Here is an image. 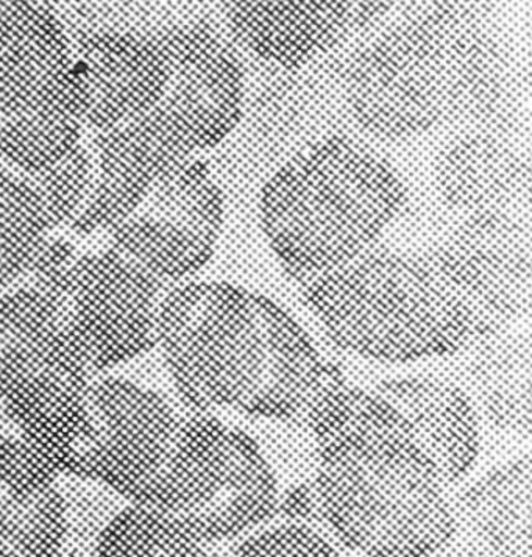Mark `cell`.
<instances>
[{"label":"cell","instance_id":"cell-1","mask_svg":"<svg viewBox=\"0 0 532 557\" xmlns=\"http://www.w3.org/2000/svg\"><path fill=\"white\" fill-rule=\"evenodd\" d=\"M305 423L316 458L308 523L361 557H434L447 545L453 488L375 392L337 372Z\"/></svg>","mask_w":532,"mask_h":557},{"label":"cell","instance_id":"cell-2","mask_svg":"<svg viewBox=\"0 0 532 557\" xmlns=\"http://www.w3.org/2000/svg\"><path fill=\"white\" fill-rule=\"evenodd\" d=\"M154 347L183 406L214 414L305 422L337 373L286 309L226 282L169 287Z\"/></svg>","mask_w":532,"mask_h":557},{"label":"cell","instance_id":"cell-3","mask_svg":"<svg viewBox=\"0 0 532 557\" xmlns=\"http://www.w3.org/2000/svg\"><path fill=\"white\" fill-rule=\"evenodd\" d=\"M300 289L334 343L372 361L455 356L508 330L449 239L420 251L376 244Z\"/></svg>","mask_w":532,"mask_h":557},{"label":"cell","instance_id":"cell-4","mask_svg":"<svg viewBox=\"0 0 532 557\" xmlns=\"http://www.w3.org/2000/svg\"><path fill=\"white\" fill-rule=\"evenodd\" d=\"M512 63L487 10L441 2L387 28L348 67L345 99L381 139H408L506 108Z\"/></svg>","mask_w":532,"mask_h":557},{"label":"cell","instance_id":"cell-5","mask_svg":"<svg viewBox=\"0 0 532 557\" xmlns=\"http://www.w3.org/2000/svg\"><path fill=\"white\" fill-rule=\"evenodd\" d=\"M406 202L408 189L389 163L333 136L265 183L262 228L284 271L304 286L380 244Z\"/></svg>","mask_w":532,"mask_h":557},{"label":"cell","instance_id":"cell-6","mask_svg":"<svg viewBox=\"0 0 532 557\" xmlns=\"http://www.w3.org/2000/svg\"><path fill=\"white\" fill-rule=\"evenodd\" d=\"M95 379L46 287L32 280L0 294V417L60 472L85 436Z\"/></svg>","mask_w":532,"mask_h":557},{"label":"cell","instance_id":"cell-7","mask_svg":"<svg viewBox=\"0 0 532 557\" xmlns=\"http://www.w3.org/2000/svg\"><path fill=\"white\" fill-rule=\"evenodd\" d=\"M282 494L253 437L214 412L185 408L166 461L138 506L174 517L215 548L275 520Z\"/></svg>","mask_w":532,"mask_h":557},{"label":"cell","instance_id":"cell-8","mask_svg":"<svg viewBox=\"0 0 532 557\" xmlns=\"http://www.w3.org/2000/svg\"><path fill=\"white\" fill-rule=\"evenodd\" d=\"M59 301L92 373L121 368L154 348L168 286L114 249L75 255L32 276Z\"/></svg>","mask_w":532,"mask_h":557},{"label":"cell","instance_id":"cell-9","mask_svg":"<svg viewBox=\"0 0 532 557\" xmlns=\"http://www.w3.org/2000/svg\"><path fill=\"white\" fill-rule=\"evenodd\" d=\"M185 411L124 376H100L88 392V426L67 472L138 505L166 461Z\"/></svg>","mask_w":532,"mask_h":557},{"label":"cell","instance_id":"cell-10","mask_svg":"<svg viewBox=\"0 0 532 557\" xmlns=\"http://www.w3.org/2000/svg\"><path fill=\"white\" fill-rule=\"evenodd\" d=\"M224 224V196L200 161L161 178L144 202L110 230L113 249L164 285H178L214 255Z\"/></svg>","mask_w":532,"mask_h":557},{"label":"cell","instance_id":"cell-11","mask_svg":"<svg viewBox=\"0 0 532 557\" xmlns=\"http://www.w3.org/2000/svg\"><path fill=\"white\" fill-rule=\"evenodd\" d=\"M88 88L52 3L0 2V128L81 119Z\"/></svg>","mask_w":532,"mask_h":557},{"label":"cell","instance_id":"cell-12","mask_svg":"<svg viewBox=\"0 0 532 557\" xmlns=\"http://www.w3.org/2000/svg\"><path fill=\"white\" fill-rule=\"evenodd\" d=\"M95 147L99 166L91 193L72 222L82 235L110 232L121 224L161 178L194 153L160 103L141 116L96 133Z\"/></svg>","mask_w":532,"mask_h":557},{"label":"cell","instance_id":"cell-13","mask_svg":"<svg viewBox=\"0 0 532 557\" xmlns=\"http://www.w3.org/2000/svg\"><path fill=\"white\" fill-rule=\"evenodd\" d=\"M164 28L67 34L88 88L85 124L95 133L141 116L161 102L175 66Z\"/></svg>","mask_w":532,"mask_h":557},{"label":"cell","instance_id":"cell-14","mask_svg":"<svg viewBox=\"0 0 532 557\" xmlns=\"http://www.w3.org/2000/svg\"><path fill=\"white\" fill-rule=\"evenodd\" d=\"M391 2H228L236 38L262 59L296 70L389 12Z\"/></svg>","mask_w":532,"mask_h":557},{"label":"cell","instance_id":"cell-15","mask_svg":"<svg viewBox=\"0 0 532 557\" xmlns=\"http://www.w3.org/2000/svg\"><path fill=\"white\" fill-rule=\"evenodd\" d=\"M372 391L405 420L449 487L467 480L480 459L483 422L458 383L400 375L380 381Z\"/></svg>","mask_w":532,"mask_h":557},{"label":"cell","instance_id":"cell-16","mask_svg":"<svg viewBox=\"0 0 532 557\" xmlns=\"http://www.w3.org/2000/svg\"><path fill=\"white\" fill-rule=\"evenodd\" d=\"M531 456H514L453 492L455 530L434 557H531Z\"/></svg>","mask_w":532,"mask_h":557},{"label":"cell","instance_id":"cell-17","mask_svg":"<svg viewBox=\"0 0 532 557\" xmlns=\"http://www.w3.org/2000/svg\"><path fill=\"white\" fill-rule=\"evenodd\" d=\"M438 193L463 213L520 214L530 208L531 164L502 139L473 133L449 144L436 161Z\"/></svg>","mask_w":532,"mask_h":557},{"label":"cell","instance_id":"cell-18","mask_svg":"<svg viewBox=\"0 0 532 557\" xmlns=\"http://www.w3.org/2000/svg\"><path fill=\"white\" fill-rule=\"evenodd\" d=\"M508 330L462 351L469 355L463 359L458 384L469 395L481 422L503 433L530 437V337L508 334Z\"/></svg>","mask_w":532,"mask_h":557},{"label":"cell","instance_id":"cell-19","mask_svg":"<svg viewBox=\"0 0 532 557\" xmlns=\"http://www.w3.org/2000/svg\"><path fill=\"white\" fill-rule=\"evenodd\" d=\"M70 517L59 486L27 488L0 483V553L7 557H60Z\"/></svg>","mask_w":532,"mask_h":557},{"label":"cell","instance_id":"cell-20","mask_svg":"<svg viewBox=\"0 0 532 557\" xmlns=\"http://www.w3.org/2000/svg\"><path fill=\"white\" fill-rule=\"evenodd\" d=\"M52 230L32 178L0 161V290L30 275Z\"/></svg>","mask_w":532,"mask_h":557},{"label":"cell","instance_id":"cell-21","mask_svg":"<svg viewBox=\"0 0 532 557\" xmlns=\"http://www.w3.org/2000/svg\"><path fill=\"white\" fill-rule=\"evenodd\" d=\"M95 557H225L201 544L174 517L128 505L100 531Z\"/></svg>","mask_w":532,"mask_h":557},{"label":"cell","instance_id":"cell-22","mask_svg":"<svg viewBox=\"0 0 532 557\" xmlns=\"http://www.w3.org/2000/svg\"><path fill=\"white\" fill-rule=\"evenodd\" d=\"M95 174L91 154L81 144L57 166L28 175L45 202L53 228L77 219L91 193Z\"/></svg>","mask_w":532,"mask_h":557},{"label":"cell","instance_id":"cell-23","mask_svg":"<svg viewBox=\"0 0 532 557\" xmlns=\"http://www.w3.org/2000/svg\"><path fill=\"white\" fill-rule=\"evenodd\" d=\"M232 545L233 557H339L329 534L293 519L272 520Z\"/></svg>","mask_w":532,"mask_h":557},{"label":"cell","instance_id":"cell-24","mask_svg":"<svg viewBox=\"0 0 532 557\" xmlns=\"http://www.w3.org/2000/svg\"><path fill=\"white\" fill-rule=\"evenodd\" d=\"M0 557H7L5 555H3V553H0Z\"/></svg>","mask_w":532,"mask_h":557}]
</instances>
